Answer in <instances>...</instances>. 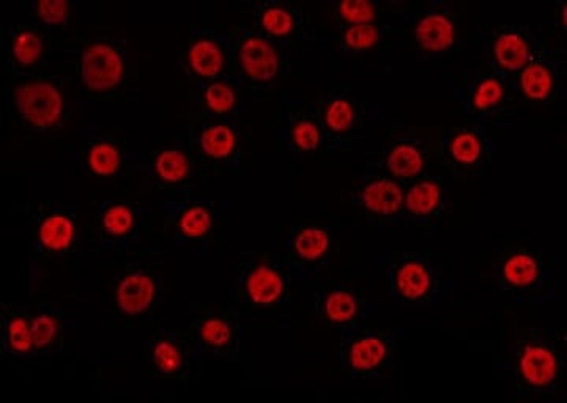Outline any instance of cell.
<instances>
[{"mask_svg":"<svg viewBox=\"0 0 567 403\" xmlns=\"http://www.w3.org/2000/svg\"><path fill=\"white\" fill-rule=\"evenodd\" d=\"M3 123L10 141L63 142L76 130L81 95L69 63L24 78H3Z\"/></svg>","mask_w":567,"mask_h":403,"instance_id":"6da1fadb","label":"cell"},{"mask_svg":"<svg viewBox=\"0 0 567 403\" xmlns=\"http://www.w3.org/2000/svg\"><path fill=\"white\" fill-rule=\"evenodd\" d=\"M59 59L69 63L81 99H132L137 63L128 40L107 29H82L63 37Z\"/></svg>","mask_w":567,"mask_h":403,"instance_id":"7a4b0ae2","label":"cell"},{"mask_svg":"<svg viewBox=\"0 0 567 403\" xmlns=\"http://www.w3.org/2000/svg\"><path fill=\"white\" fill-rule=\"evenodd\" d=\"M565 328H524L511 335L503 353V380L511 402L565 401Z\"/></svg>","mask_w":567,"mask_h":403,"instance_id":"3957f363","label":"cell"},{"mask_svg":"<svg viewBox=\"0 0 567 403\" xmlns=\"http://www.w3.org/2000/svg\"><path fill=\"white\" fill-rule=\"evenodd\" d=\"M159 226L151 202L133 197H92L85 227V249L118 259H153Z\"/></svg>","mask_w":567,"mask_h":403,"instance_id":"277c9868","label":"cell"},{"mask_svg":"<svg viewBox=\"0 0 567 403\" xmlns=\"http://www.w3.org/2000/svg\"><path fill=\"white\" fill-rule=\"evenodd\" d=\"M233 74L249 99L289 103L295 80V52L267 39L252 24L237 22L226 29Z\"/></svg>","mask_w":567,"mask_h":403,"instance_id":"5b68a950","label":"cell"},{"mask_svg":"<svg viewBox=\"0 0 567 403\" xmlns=\"http://www.w3.org/2000/svg\"><path fill=\"white\" fill-rule=\"evenodd\" d=\"M18 208L24 216L28 234V287L35 292L59 264L80 249L76 204L69 200L24 202Z\"/></svg>","mask_w":567,"mask_h":403,"instance_id":"8992f818","label":"cell"},{"mask_svg":"<svg viewBox=\"0 0 567 403\" xmlns=\"http://www.w3.org/2000/svg\"><path fill=\"white\" fill-rule=\"evenodd\" d=\"M104 276L102 316L112 328L147 327L163 308L166 276L152 259H121Z\"/></svg>","mask_w":567,"mask_h":403,"instance_id":"52a82bcc","label":"cell"},{"mask_svg":"<svg viewBox=\"0 0 567 403\" xmlns=\"http://www.w3.org/2000/svg\"><path fill=\"white\" fill-rule=\"evenodd\" d=\"M159 256L166 252L205 254L226 238V208L200 194L164 197L156 205Z\"/></svg>","mask_w":567,"mask_h":403,"instance_id":"ba28073f","label":"cell"},{"mask_svg":"<svg viewBox=\"0 0 567 403\" xmlns=\"http://www.w3.org/2000/svg\"><path fill=\"white\" fill-rule=\"evenodd\" d=\"M398 43L405 61L420 66H436L464 50L461 17L453 2L429 0L410 9L398 21Z\"/></svg>","mask_w":567,"mask_h":403,"instance_id":"9c48e42d","label":"cell"},{"mask_svg":"<svg viewBox=\"0 0 567 403\" xmlns=\"http://www.w3.org/2000/svg\"><path fill=\"white\" fill-rule=\"evenodd\" d=\"M554 254L536 251L524 242H513L496 254L491 264L492 286L514 308L547 304L557 294Z\"/></svg>","mask_w":567,"mask_h":403,"instance_id":"30bf717a","label":"cell"},{"mask_svg":"<svg viewBox=\"0 0 567 403\" xmlns=\"http://www.w3.org/2000/svg\"><path fill=\"white\" fill-rule=\"evenodd\" d=\"M126 174L132 175L137 193L164 197L194 196L207 178L196 156L183 140H173L148 151L126 153Z\"/></svg>","mask_w":567,"mask_h":403,"instance_id":"8fae6325","label":"cell"},{"mask_svg":"<svg viewBox=\"0 0 567 403\" xmlns=\"http://www.w3.org/2000/svg\"><path fill=\"white\" fill-rule=\"evenodd\" d=\"M379 267L388 293L404 308H434L445 304L453 294V279L432 254L383 252Z\"/></svg>","mask_w":567,"mask_h":403,"instance_id":"7c38bea8","label":"cell"},{"mask_svg":"<svg viewBox=\"0 0 567 403\" xmlns=\"http://www.w3.org/2000/svg\"><path fill=\"white\" fill-rule=\"evenodd\" d=\"M183 141L196 156L204 177L237 175L251 163V123L186 115Z\"/></svg>","mask_w":567,"mask_h":403,"instance_id":"4fadbf2b","label":"cell"},{"mask_svg":"<svg viewBox=\"0 0 567 403\" xmlns=\"http://www.w3.org/2000/svg\"><path fill=\"white\" fill-rule=\"evenodd\" d=\"M297 289L281 254L246 252L229 279L230 300L241 312L265 316L292 300Z\"/></svg>","mask_w":567,"mask_h":403,"instance_id":"5bb4252c","label":"cell"},{"mask_svg":"<svg viewBox=\"0 0 567 403\" xmlns=\"http://www.w3.org/2000/svg\"><path fill=\"white\" fill-rule=\"evenodd\" d=\"M440 133L434 126L393 123L380 141L379 148L369 153L365 169L385 172L402 185L427 175L436 158Z\"/></svg>","mask_w":567,"mask_h":403,"instance_id":"9a60e30c","label":"cell"},{"mask_svg":"<svg viewBox=\"0 0 567 403\" xmlns=\"http://www.w3.org/2000/svg\"><path fill=\"white\" fill-rule=\"evenodd\" d=\"M499 151L494 126L465 118L440 133L436 159L451 180L468 183L486 177Z\"/></svg>","mask_w":567,"mask_h":403,"instance_id":"2e32d148","label":"cell"},{"mask_svg":"<svg viewBox=\"0 0 567 403\" xmlns=\"http://www.w3.org/2000/svg\"><path fill=\"white\" fill-rule=\"evenodd\" d=\"M188 331L196 361L205 358L238 363L244 358V312L237 306L197 302L189 308Z\"/></svg>","mask_w":567,"mask_h":403,"instance_id":"e0dca14e","label":"cell"},{"mask_svg":"<svg viewBox=\"0 0 567 403\" xmlns=\"http://www.w3.org/2000/svg\"><path fill=\"white\" fill-rule=\"evenodd\" d=\"M454 93L468 121L488 126L509 125L517 117L520 104L513 81L488 69L487 65L466 70L453 78Z\"/></svg>","mask_w":567,"mask_h":403,"instance_id":"ac0fdd59","label":"cell"},{"mask_svg":"<svg viewBox=\"0 0 567 403\" xmlns=\"http://www.w3.org/2000/svg\"><path fill=\"white\" fill-rule=\"evenodd\" d=\"M306 302L317 327L338 334L371 320L374 308L364 287L352 278L312 282Z\"/></svg>","mask_w":567,"mask_h":403,"instance_id":"d6986e66","label":"cell"},{"mask_svg":"<svg viewBox=\"0 0 567 403\" xmlns=\"http://www.w3.org/2000/svg\"><path fill=\"white\" fill-rule=\"evenodd\" d=\"M398 349V330L371 319L339 334V368L352 380L377 379L393 368Z\"/></svg>","mask_w":567,"mask_h":403,"instance_id":"ffe728a7","label":"cell"},{"mask_svg":"<svg viewBox=\"0 0 567 403\" xmlns=\"http://www.w3.org/2000/svg\"><path fill=\"white\" fill-rule=\"evenodd\" d=\"M327 137L328 155H350L363 140L368 107L350 82H331L312 101Z\"/></svg>","mask_w":567,"mask_h":403,"instance_id":"44dd1931","label":"cell"},{"mask_svg":"<svg viewBox=\"0 0 567 403\" xmlns=\"http://www.w3.org/2000/svg\"><path fill=\"white\" fill-rule=\"evenodd\" d=\"M62 39L28 20L7 22L0 31L2 76H32L50 69L59 59Z\"/></svg>","mask_w":567,"mask_h":403,"instance_id":"7402d4cb","label":"cell"},{"mask_svg":"<svg viewBox=\"0 0 567 403\" xmlns=\"http://www.w3.org/2000/svg\"><path fill=\"white\" fill-rule=\"evenodd\" d=\"M238 10L251 13L257 31L295 54L315 44L316 25L305 3L293 0H241Z\"/></svg>","mask_w":567,"mask_h":403,"instance_id":"603a6c76","label":"cell"},{"mask_svg":"<svg viewBox=\"0 0 567 403\" xmlns=\"http://www.w3.org/2000/svg\"><path fill=\"white\" fill-rule=\"evenodd\" d=\"M175 71L188 80L189 85L204 84L233 74L229 37L210 25H189Z\"/></svg>","mask_w":567,"mask_h":403,"instance_id":"cb8c5ba5","label":"cell"},{"mask_svg":"<svg viewBox=\"0 0 567 403\" xmlns=\"http://www.w3.org/2000/svg\"><path fill=\"white\" fill-rule=\"evenodd\" d=\"M477 41L488 69L511 81L547 43L546 33L540 25L518 24L491 25L480 33Z\"/></svg>","mask_w":567,"mask_h":403,"instance_id":"d4e9b609","label":"cell"},{"mask_svg":"<svg viewBox=\"0 0 567 403\" xmlns=\"http://www.w3.org/2000/svg\"><path fill=\"white\" fill-rule=\"evenodd\" d=\"M82 177L112 178L126 169V137L114 126H87L63 145Z\"/></svg>","mask_w":567,"mask_h":403,"instance_id":"484cf974","label":"cell"},{"mask_svg":"<svg viewBox=\"0 0 567 403\" xmlns=\"http://www.w3.org/2000/svg\"><path fill=\"white\" fill-rule=\"evenodd\" d=\"M334 234L327 224L305 223L295 226L282 242V259L292 272L298 289L316 282L330 264Z\"/></svg>","mask_w":567,"mask_h":403,"instance_id":"4316f807","label":"cell"},{"mask_svg":"<svg viewBox=\"0 0 567 403\" xmlns=\"http://www.w3.org/2000/svg\"><path fill=\"white\" fill-rule=\"evenodd\" d=\"M405 185L385 172L365 169L354 178L350 202L361 221L369 226L401 227Z\"/></svg>","mask_w":567,"mask_h":403,"instance_id":"83f0119b","label":"cell"},{"mask_svg":"<svg viewBox=\"0 0 567 403\" xmlns=\"http://www.w3.org/2000/svg\"><path fill=\"white\" fill-rule=\"evenodd\" d=\"M145 363L153 376L189 386L192 368L196 363L188 331L183 328H158L144 343Z\"/></svg>","mask_w":567,"mask_h":403,"instance_id":"f1b7e54d","label":"cell"},{"mask_svg":"<svg viewBox=\"0 0 567 403\" xmlns=\"http://www.w3.org/2000/svg\"><path fill=\"white\" fill-rule=\"evenodd\" d=\"M566 78V54L544 44L513 80L520 103L548 104L561 95Z\"/></svg>","mask_w":567,"mask_h":403,"instance_id":"f546056e","label":"cell"},{"mask_svg":"<svg viewBox=\"0 0 567 403\" xmlns=\"http://www.w3.org/2000/svg\"><path fill=\"white\" fill-rule=\"evenodd\" d=\"M450 210V186L442 177L424 175L405 186L404 213L401 227L404 229L434 232Z\"/></svg>","mask_w":567,"mask_h":403,"instance_id":"4dcf8cb0","label":"cell"},{"mask_svg":"<svg viewBox=\"0 0 567 403\" xmlns=\"http://www.w3.org/2000/svg\"><path fill=\"white\" fill-rule=\"evenodd\" d=\"M249 95L241 82L229 74L219 80L192 85L189 114L194 117L241 121L248 118Z\"/></svg>","mask_w":567,"mask_h":403,"instance_id":"1f68e13d","label":"cell"},{"mask_svg":"<svg viewBox=\"0 0 567 403\" xmlns=\"http://www.w3.org/2000/svg\"><path fill=\"white\" fill-rule=\"evenodd\" d=\"M31 313L32 360L62 358L71 330L65 301H39L29 306Z\"/></svg>","mask_w":567,"mask_h":403,"instance_id":"d6a6232c","label":"cell"},{"mask_svg":"<svg viewBox=\"0 0 567 403\" xmlns=\"http://www.w3.org/2000/svg\"><path fill=\"white\" fill-rule=\"evenodd\" d=\"M278 133L287 151L293 155H328L327 137L312 103L284 104Z\"/></svg>","mask_w":567,"mask_h":403,"instance_id":"836d02e7","label":"cell"},{"mask_svg":"<svg viewBox=\"0 0 567 403\" xmlns=\"http://www.w3.org/2000/svg\"><path fill=\"white\" fill-rule=\"evenodd\" d=\"M398 43V21L336 28L333 51L339 59H354L388 50Z\"/></svg>","mask_w":567,"mask_h":403,"instance_id":"e575fe53","label":"cell"},{"mask_svg":"<svg viewBox=\"0 0 567 403\" xmlns=\"http://www.w3.org/2000/svg\"><path fill=\"white\" fill-rule=\"evenodd\" d=\"M406 0H339L330 3V17L336 28L353 24L395 21L412 9Z\"/></svg>","mask_w":567,"mask_h":403,"instance_id":"d590c367","label":"cell"},{"mask_svg":"<svg viewBox=\"0 0 567 403\" xmlns=\"http://www.w3.org/2000/svg\"><path fill=\"white\" fill-rule=\"evenodd\" d=\"M0 353L7 360H32L29 306L17 302L0 306Z\"/></svg>","mask_w":567,"mask_h":403,"instance_id":"8d00e7d4","label":"cell"},{"mask_svg":"<svg viewBox=\"0 0 567 403\" xmlns=\"http://www.w3.org/2000/svg\"><path fill=\"white\" fill-rule=\"evenodd\" d=\"M24 20L33 22L44 31L65 37L70 33L71 22L76 14V6L66 0H25L22 3Z\"/></svg>","mask_w":567,"mask_h":403,"instance_id":"74e56055","label":"cell"},{"mask_svg":"<svg viewBox=\"0 0 567 403\" xmlns=\"http://www.w3.org/2000/svg\"><path fill=\"white\" fill-rule=\"evenodd\" d=\"M555 18H557L558 28L566 29V2L557 3V10H555Z\"/></svg>","mask_w":567,"mask_h":403,"instance_id":"f35d334b","label":"cell"}]
</instances>
